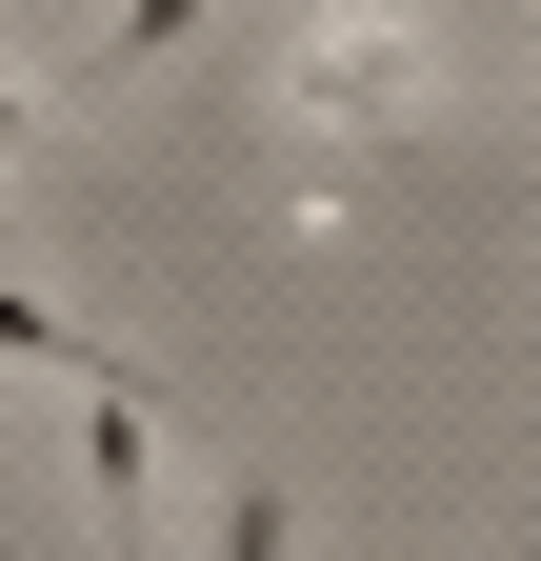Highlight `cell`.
<instances>
[{
    "label": "cell",
    "instance_id": "cell-2",
    "mask_svg": "<svg viewBox=\"0 0 541 561\" xmlns=\"http://www.w3.org/2000/svg\"><path fill=\"white\" fill-rule=\"evenodd\" d=\"M281 121L361 161V140L441 121V41H361V21H301V41H281Z\"/></svg>",
    "mask_w": 541,
    "mask_h": 561
},
{
    "label": "cell",
    "instance_id": "cell-4",
    "mask_svg": "<svg viewBox=\"0 0 541 561\" xmlns=\"http://www.w3.org/2000/svg\"><path fill=\"white\" fill-rule=\"evenodd\" d=\"M200 21H221V0H101V41H81V60H41V81H60V121H81V101H120V81H161Z\"/></svg>",
    "mask_w": 541,
    "mask_h": 561
},
{
    "label": "cell",
    "instance_id": "cell-1",
    "mask_svg": "<svg viewBox=\"0 0 541 561\" xmlns=\"http://www.w3.org/2000/svg\"><path fill=\"white\" fill-rule=\"evenodd\" d=\"M81 401V541L101 561H181V421L141 381H60Z\"/></svg>",
    "mask_w": 541,
    "mask_h": 561
},
{
    "label": "cell",
    "instance_id": "cell-3",
    "mask_svg": "<svg viewBox=\"0 0 541 561\" xmlns=\"http://www.w3.org/2000/svg\"><path fill=\"white\" fill-rule=\"evenodd\" d=\"M181 481H200V561H301V481L261 442H200Z\"/></svg>",
    "mask_w": 541,
    "mask_h": 561
}]
</instances>
